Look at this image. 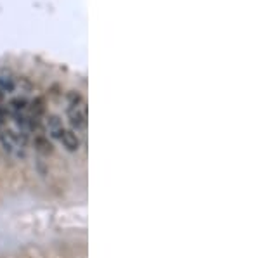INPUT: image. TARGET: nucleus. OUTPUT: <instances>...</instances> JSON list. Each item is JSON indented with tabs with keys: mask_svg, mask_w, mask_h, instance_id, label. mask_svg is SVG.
I'll list each match as a JSON object with an SVG mask.
<instances>
[{
	"mask_svg": "<svg viewBox=\"0 0 260 258\" xmlns=\"http://www.w3.org/2000/svg\"><path fill=\"white\" fill-rule=\"evenodd\" d=\"M68 118L69 123L75 130H83L87 127V110L85 103L80 101V103L69 104L68 106Z\"/></svg>",
	"mask_w": 260,
	"mask_h": 258,
	"instance_id": "obj_2",
	"label": "nucleus"
},
{
	"mask_svg": "<svg viewBox=\"0 0 260 258\" xmlns=\"http://www.w3.org/2000/svg\"><path fill=\"white\" fill-rule=\"evenodd\" d=\"M0 144L9 154L14 156H23L24 139H21L19 133L12 132V130H2L0 132Z\"/></svg>",
	"mask_w": 260,
	"mask_h": 258,
	"instance_id": "obj_1",
	"label": "nucleus"
},
{
	"mask_svg": "<svg viewBox=\"0 0 260 258\" xmlns=\"http://www.w3.org/2000/svg\"><path fill=\"white\" fill-rule=\"evenodd\" d=\"M59 140H61V144H63V147L66 149V151H69V152L78 151L80 144H82V142H80V139H78V135H76L73 130H63Z\"/></svg>",
	"mask_w": 260,
	"mask_h": 258,
	"instance_id": "obj_3",
	"label": "nucleus"
},
{
	"mask_svg": "<svg viewBox=\"0 0 260 258\" xmlns=\"http://www.w3.org/2000/svg\"><path fill=\"white\" fill-rule=\"evenodd\" d=\"M0 89L2 92L10 94L14 89H16V82H14L12 76H7V75H0Z\"/></svg>",
	"mask_w": 260,
	"mask_h": 258,
	"instance_id": "obj_7",
	"label": "nucleus"
},
{
	"mask_svg": "<svg viewBox=\"0 0 260 258\" xmlns=\"http://www.w3.org/2000/svg\"><path fill=\"white\" fill-rule=\"evenodd\" d=\"M47 130H49L50 137H54V139H59L61 133H63L64 127H63V120L59 118V116L56 115H50L49 118H47Z\"/></svg>",
	"mask_w": 260,
	"mask_h": 258,
	"instance_id": "obj_4",
	"label": "nucleus"
},
{
	"mask_svg": "<svg viewBox=\"0 0 260 258\" xmlns=\"http://www.w3.org/2000/svg\"><path fill=\"white\" fill-rule=\"evenodd\" d=\"M7 110H9V113H12L14 116L23 115V113H26V110H28V103L24 99H21V97L19 99H12Z\"/></svg>",
	"mask_w": 260,
	"mask_h": 258,
	"instance_id": "obj_6",
	"label": "nucleus"
},
{
	"mask_svg": "<svg viewBox=\"0 0 260 258\" xmlns=\"http://www.w3.org/2000/svg\"><path fill=\"white\" fill-rule=\"evenodd\" d=\"M33 144H35V149L40 152V154H43V156L52 154L54 147H52V144L49 142V139H47V137H42V135L35 137V140H33Z\"/></svg>",
	"mask_w": 260,
	"mask_h": 258,
	"instance_id": "obj_5",
	"label": "nucleus"
},
{
	"mask_svg": "<svg viewBox=\"0 0 260 258\" xmlns=\"http://www.w3.org/2000/svg\"><path fill=\"white\" fill-rule=\"evenodd\" d=\"M43 111H45V106H43V99L36 97V99L31 103V118L33 120H38L40 116L43 115Z\"/></svg>",
	"mask_w": 260,
	"mask_h": 258,
	"instance_id": "obj_8",
	"label": "nucleus"
}]
</instances>
